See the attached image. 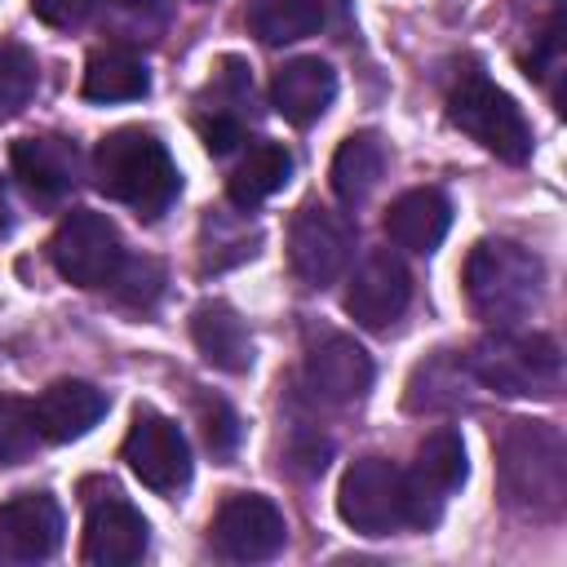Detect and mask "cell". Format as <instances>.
I'll list each match as a JSON object with an SVG mask.
<instances>
[{
    "mask_svg": "<svg viewBox=\"0 0 567 567\" xmlns=\"http://www.w3.org/2000/svg\"><path fill=\"white\" fill-rule=\"evenodd\" d=\"M496 478L509 509L554 518L567 501V447L549 421H509L496 439Z\"/></svg>",
    "mask_w": 567,
    "mask_h": 567,
    "instance_id": "cell-1",
    "label": "cell"
},
{
    "mask_svg": "<svg viewBox=\"0 0 567 567\" xmlns=\"http://www.w3.org/2000/svg\"><path fill=\"white\" fill-rule=\"evenodd\" d=\"M93 177L97 190L137 217H159L177 199V164L168 146L146 128H115L93 151Z\"/></svg>",
    "mask_w": 567,
    "mask_h": 567,
    "instance_id": "cell-2",
    "label": "cell"
},
{
    "mask_svg": "<svg viewBox=\"0 0 567 567\" xmlns=\"http://www.w3.org/2000/svg\"><path fill=\"white\" fill-rule=\"evenodd\" d=\"M540 284H545L540 257L514 239H483L465 261L470 310L496 328L518 323L540 301Z\"/></svg>",
    "mask_w": 567,
    "mask_h": 567,
    "instance_id": "cell-3",
    "label": "cell"
},
{
    "mask_svg": "<svg viewBox=\"0 0 567 567\" xmlns=\"http://www.w3.org/2000/svg\"><path fill=\"white\" fill-rule=\"evenodd\" d=\"M465 372L509 399H549L563 385V354L540 332H492L465 354Z\"/></svg>",
    "mask_w": 567,
    "mask_h": 567,
    "instance_id": "cell-4",
    "label": "cell"
},
{
    "mask_svg": "<svg viewBox=\"0 0 567 567\" xmlns=\"http://www.w3.org/2000/svg\"><path fill=\"white\" fill-rule=\"evenodd\" d=\"M447 115L461 133H470L483 151H492L505 164H523L532 155V128L518 111V102L496 89L483 71H465L447 97Z\"/></svg>",
    "mask_w": 567,
    "mask_h": 567,
    "instance_id": "cell-5",
    "label": "cell"
},
{
    "mask_svg": "<svg viewBox=\"0 0 567 567\" xmlns=\"http://www.w3.org/2000/svg\"><path fill=\"white\" fill-rule=\"evenodd\" d=\"M49 261L75 288H106L124 261L120 226L106 213L75 208L58 221V230L49 239Z\"/></svg>",
    "mask_w": 567,
    "mask_h": 567,
    "instance_id": "cell-6",
    "label": "cell"
},
{
    "mask_svg": "<svg viewBox=\"0 0 567 567\" xmlns=\"http://www.w3.org/2000/svg\"><path fill=\"white\" fill-rule=\"evenodd\" d=\"M208 540L221 558L230 563H266L284 549L288 540V523L284 509L270 496L257 492H235L221 501V509L208 523Z\"/></svg>",
    "mask_w": 567,
    "mask_h": 567,
    "instance_id": "cell-7",
    "label": "cell"
},
{
    "mask_svg": "<svg viewBox=\"0 0 567 567\" xmlns=\"http://www.w3.org/2000/svg\"><path fill=\"white\" fill-rule=\"evenodd\" d=\"M461 483H465V443L456 430H434L416 447L412 470L403 474V523L434 527Z\"/></svg>",
    "mask_w": 567,
    "mask_h": 567,
    "instance_id": "cell-8",
    "label": "cell"
},
{
    "mask_svg": "<svg viewBox=\"0 0 567 567\" xmlns=\"http://www.w3.org/2000/svg\"><path fill=\"white\" fill-rule=\"evenodd\" d=\"M337 514L363 536H385L403 523V474L385 456H359L337 487Z\"/></svg>",
    "mask_w": 567,
    "mask_h": 567,
    "instance_id": "cell-9",
    "label": "cell"
},
{
    "mask_svg": "<svg viewBox=\"0 0 567 567\" xmlns=\"http://www.w3.org/2000/svg\"><path fill=\"white\" fill-rule=\"evenodd\" d=\"M350 252H354V226L323 208V204H306L297 217H292V230H288V261H292V275L310 288H328L346 266H350Z\"/></svg>",
    "mask_w": 567,
    "mask_h": 567,
    "instance_id": "cell-10",
    "label": "cell"
},
{
    "mask_svg": "<svg viewBox=\"0 0 567 567\" xmlns=\"http://www.w3.org/2000/svg\"><path fill=\"white\" fill-rule=\"evenodd\" d=\"M120 452H124L128 470L151 492H159V496H173L190 478V447H186L182 430L168 416L151 412V408H137V416H133Z\"/></svg>",
    "mask_w": 567,
    "mask_h": 567,
    "instance_id": "cell-11",
    "label": "cell"
},
{
    "mask_svg": "<svg viewBox=\"0 0 567 567\" xmlns=\"http://www.w3.org/2000/svg\"><path fill=\"white\" fill-rule=\"evenodd\" d=\"M146 540H151V527L133 501H124L115 487H106L102 496H89L84 545H80V558L89 567H133L142 563Z\"/></svg>",
    "mask_w": 567,
    "mask_h": 567,
    "instance_id": "cell-12",
    "label": "cell"
},
{
    "mask_svg": "<svg viewBox=\"0 0 567 567\" xmlns=\"http://www.w3.org/2000/svg\"><path fill=\"white\" fill-rule=\"evenodd\" d=\"M412 301V275L403 266L399 252L390 248H372L359 270L350 275L346 288V310L363 323V328H390Z\"/></svg>",
    "mask_w": 567,
    "mask_h": 567,
    "instance_id": "cell-13",
    "label": "cell"
},
{
    "mask_svg": "<svg viewBox=\"0 0 567 567\" xmlns=\"http://www.w3.org/2000/svg\"><path fill=\"white\" fill-rule=\"evenodd\" d=\"M62 540V509L49 492H27L0 505V567H31L53 558Z\"/></svg>",
    "mask_w": 567,
    "mask_h": 567,
    "instance_id": "cell-14",
    "label": "cell"
},
{
    "mask_svg": "<svg viewBox=\"0 0 567 567\" xmlns=\"http://www.w3.org/2000/svg\"><path fill=\"white\" fill-rule=\"evenodd\" d=\"M372 385V359L354 337H323L306 354V390L323 403H354Z\"/></svg>",
    "mask_w": 567,
    "mask_h": 567,
    "instance_id": "cell-15",
    "label": "cell"
},
{
    "mask_svg": "<svg viewBox=\"0 0 567 567\" xmlns=\"http://www.w3.org/2000/svg\"><path fill=\"white\" fill-rule=\"evenodd\" d=\"M13 177L27 186V195L53 204L75 190L80 182V151L66 137H18L9 151Z\"/></svg>",
    "mask_w": 567,
    "mask_h": 567,
    "instance_id": "cell-16",
    "label": "cell"
},
{
    "mask_svg": "<svg viewBox=\"0 0 567 567\" xmlns=\"http://www.w3.org/2000/svg\"><path fill=\"white\" fill-rule=\"evenodd\" d=\"M31 408H35L40 439L71 443V439L89 434L106 416V394L93 381H53Z\"/></svg>",
    "mask_w": 567,
    "mask_h": 567,
    "instance_id": "cell-17",
    "label": "cell"
},
{
    "mask_svg": "<svg viewBox=\"0 0 567 567\" xmlns=\"http://www.w3.org/2000/svg\"><path fill=\"white\" fill-rule=\"evenodd\" d=\"M270 93H275V111H279L288 124L306 128V124H315V120L328 111V102L337 97V71H332L323 58H292V62H284V66L275 71Z\"/></svg>",
    "mask_w": 567,
    "mask_h": 567,
    "instance_id": "cell-18",
    "label": "cell"
},
{
    "mask_svg": "<svg viewBox=\"0 0 567 567\" xmlns=\"http://www.w3.org/2000/svg\"><path fill=\"white\" fill-rule=\"evenodd\" d=\"M452 226V204L434 186L403 190L385 213V235L408 252H434Z\"/></svg>",
    "mask_w": 567,
    "mask_h": 567,
    "instance_id": "cell-19",
    "label": "cell"
},
{
    "mask_svg": "<svg viewBox=\"0 0 567 567\" xmlns=\"http://www.w3.org/2000/svg\"><path fill=\"white\" fill-rule=\"evenodd\" d=\"M190 337L195 350L204 354V363H213L217 372H248L252 368V337L244 328V319L226 306V301H204L190 315Z\"/></svg>",
    "mask_w": 567,
    "mask_h": 567,
    "instance_id": "cell-20",
    "label": "cell"
},
{
    "mask_svg": "<svg viewBox=\"0 0 567 567\" xmlns=\"http://www.w3.org/2000/svg\"><path fill=\"white\" fill-rule=\"evenodd\" d=\"M385 177V142L377 133H350L332 155V190L346 208H359Z\"/></svg>",
    "mask_w": 567,
    "mask_h": 567,
    "instance_id": "cell-21",
    "label": "cell"
},
{
    "mask_svg": "<svg viewBox=\"0 0 567 567\" xmlns=\"http://www.w3.org/2000/svg\"><path fill=\"white\" fill-rule=\"evenodd\" d=\"M337 0H257L248 9V27L261 44H292L319 35L332 22Z\"/></svg>",
    "mask_w": 567,
    "mask_h": 567,
    "instance_id": "cell-22",
    "label": "cell"
},
{
    "mask_svg": "<svg viewBox=\"0 0 567 567\" xmlns=\"http://www.w3.org/2000/svg\"><path fill=\"white\" fill-rule=\"evenodd\" d=\"M292 177V155L279 146V142H257L248 146V155L235 164L230 182H226V195L235 208L252 213L261 199H270L275 190H284Z\"/></svg>",
    "mask_w": 567,
    "mask_h": 567,
    "instance_id": "cell-23",
    "label": "cell"
},
{
    "mask_svg": "<svg viewBox=\"0 0 567 567\" xmlns=\"http://www.w3.org/2000/svg\"><path fill=\"white\" fill-rule=\"evenodd\" d=\"M84 97L89 102H137L151 93L146 62L128 49H97L84 62Z\"/></svg>",
    "mask_w": 567,
    "mask_h": 567,
    "instance_id": "cell-24",
    "label": "cell"
},
{
    "mask_svg": "<svg viewBox=\"0 0 567 567\" xmlns=\"http://www.w3.org/2000/svg\"><path fill=\"white\" fill-rule=\"evenodd\" d=\"M239 213H244V208H239ZM239 213L208 208V217H204V226H199L204 270H226V266H235V261H244V257L257 252V239H261V235H257Z\"/></svg>",
    "mask_w": 567,
    "mask_h": 567,
    "instance_id": "cell-25",
    "label": "cell"
},
{
    "mask_svg": "<svg viewBox=\"0 0 567 567\" xmlns=\"http://www.w3.org/2000/svg\"><path fill=\"white\" fill-rule=\"evenodd\" d=\"M35 84H40L35 53L18 40H0V120L18 115L35 97Z\"/></svg>",
    "mask_w": 567,
    "mask_h": 567,
    "instance_id": "cell-26",
    "label": "cell"
},
{
    "mask_svg": "<svg viewBox=\"0 0 567 567\" xmlns=\"http://www.w3.org/2000/svg\"><path fill=\"white\" fill-rule=\"evenodd\" d=\"M168 18H173L168 0H111L106 4V31L115 40H128V44L159 40Z\"/></svg>",
    "mask_w": 567,
    "mask_h": 567,
    "instance_id": "cell-27",
    "label": "cell"
},
{
    "mask_svg": "<svg viewBox=\"0 0 567 567\" xmlns=\"http://www.w3.org/2000/svg\"><path fill=\"white\" fill-rule=\"evenodd\" d=\"M40 443V425H35V408L18 394H0V465H18L35 452Z\"/></svg>",
    "mask_w": 567,
    "mask_h": 567,
    "instance_id": "cell-28",
    "label": "cell"
},
{
    "mask_svg": "<svg viewBox=\"0 0 567 567\" xmlns=\"http://www.w3.org/2000/svg\"><path fill=\"white\" fill-rule=\"evenodd\" d=\"M159 284H164V270L151 261V257H124L120 261V270H115V279H111V288H115V297L124 301V306H133V310H146L155 297H159Z\"/></svg>",
    "mask_w": 567,
    "mask_h": 567,
    "instance_id": "cell-29",
    "label": "cell"
},
{
    "mask_svg": "<svg viewBox=\"0 0 567 567\" xmlns=\"http://www.w3.org/2000/svg\"><path fill=\"white\" fill-rule=\"evenodd\" d=\"M199 425H204V443H208V452L213 456H230L235 447H239V416L230 412V403L226 399H208V394H199Z\"/></svg>",
    "mask_w": 567,
    "mask_h": 567,
    "instance_id": "cell-30",
    "label": "cell"
},
{
    "mask_svg": "<svg viewBox=\"0 0 567 567\" xmlns=\"http://www.w3.org/2000/svg\"><path fill=\"white\" fill-rule=\"evenodd\" d=\"M567 31V22H563V13H554V22L545 27V35H540V44H536V53H532V71L545 80V89L554 93V102H563V89H558V80H563V71H567V49H563V35Z\"/></svg>",
    "mask_w": 567,
    "mask_h": 567,
    "instance_id": "cell-31",
    "label": "cell"
},
{
    "mask_svg": "<svg viewBox=\"0 0 567 567\" xmlns=\"http://www.w3.org/2000/svg\"><path fill=\"white\" fill-rule=\"evenodd\" d=\"M27 4H31V13H35L44 27H58V31L80 27V22L97 9V0H27Z\"/></svg>",
    "mask_w": 567,
    "mask_h": 567,
    "instance_id": "cell-32",
    "label": "cell"
},
{
    "mask_svg": "<svg viewBox=\"0 0 567 567\" xmlns=\"http://www.w3.org/2000/svg\"><path fill=\"white\" fill-rule=\"evenodd\" d=\"M195 128H199V137H204V146H208L213 155H226V151H235V142L244 137V128H239V115H226V111L199 115V120H195Z\"/></svg>",
    "mask_w": 567,
    "mask_h": 567,
    "instance_id": "cell-33",
    "label": "cell"
},
{
    "mask_svg": "<svg viewBox=\"0 0 567 567\" xmlns=\"http://www.w3.org/2000/svg\"><path fill=\"white\" fill-rule=\"evenodd\" d=\"M9 230V195H4V182H0V235Z\"/></svg>",
    "mask_w": 567,
    "mask_h": 567,
    "instance_id": "cell-34",
    "label": "cell"
}]
</instances>
